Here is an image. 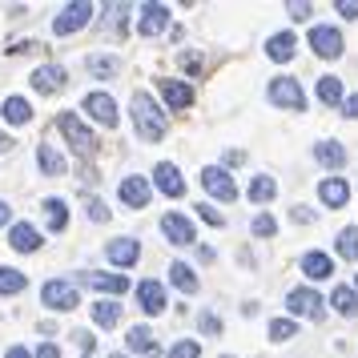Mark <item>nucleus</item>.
Masks as SVG:
<instances>
[{
	"label": "nucleus",
	"mask_w": 358,
	"mask_h": 358,
	"mask_svg": "<svg viewBox=\"0 0 358 358\" xmlns=\"http://www.w3.org/2000/svg\"><path fill=\"white\" fill-rule=\"evenodd\" d=\"M133 125H137V137L141 141H162L165 137V113L149 93H137L133 97Z\"/></svg>",
	"instance_id": "nucleus-1"
},
{
	"label": "nucleus",
	"mask_w": 358,
	"mask_h": 358,
	"mask_svg": "<svg viewBox=\"0 0 358 358\" xmlns=\"http://www.w3.org/2000/svg\"><path fill=\"white\" fill-rule=\"evenodd\" d=\"M57 125H61V133H65V141L73 149H77V153H81V157H93V153H97V137H93V129H89V125H85L81 117L77 113H61L57 117Z\"/></svg>",
	"instance_id": "nucleus-2"
},
{
	"label": "nucleus",
	"mask_w": 358,
	"mask_h": 358,
	"mask_svg": "<svg viewBox=\"0 0 358 358\" xmlns=\"http://www.w3.org/2000/svg\"><path fill=\"white\" fill-rule=\"evenodd\" d=\"M93 13H97V8H93L89 0H73V4H65V8L52 17V33H57V36L77 33V29H85V24L93 20Z\"/></svg>",
	"instance_id": "nucleus-3"
},
{
	"label": "nucleus",
	"mask_w": 358,
	"mask_h": 358,
	"mask_svg": "<svg viewBox=\"0 0 358 358\" xmlns=\"http://www.w3.org/2000/svg\"><path fill=\"white\" fill-rule=\"evenodd\" d=\"M270 101L278 109H290V113H306V93L294 77H274L270 81Z\"/></svg>",
	"instance_id": "nucleus-4"
},
{
	"label": "nucleus",
	"mask_w": 358,
	"mask_h": 358,
	"mask_svg": "<svg viewBox=\"0 0 358 358\" xmlns=\"http://www.w3.org/2000/svg\"><path fill=\"white\" fill-rule=\"evenodd\" d=\"M322 306H326L322 294L310 290V286H298V290L286 294V310L298 314V318H314V322H318V318H322Z\"/></svg>",
	"instance_id": "nucleus-5"
},
{
	"label": "nucleus",
	"mask_w": 358,
	"mask_h": 358,
	"mask_svg": "<svg viewBox=\"0 0 358 358\" xmlns=\"http://www.w3.org/2000/svg\"><path fill=\"white\" fill-rule=\"evenodd\" d=\"M310 49L318 52L322 61H338L346 45H342L338 29H330V24H314V29H310Z\"/></svg>",
	"instance_id": "nucleus-6"
},
{
	"label": "nucleus",
	"mask_w": 358,
	"mask_h": 358,
	"mask_svg": "<svg viewBox=\"0 0 358 358\" xmlns=\"http://www.w3.org/2000/svg\"><path fill=\"white\" fill-rule=\"evenodd\" d=\"M41 298H45L49 310H77L81 306V294H77V286H69V282H45Z\"/></svg>",
	"instance_id": "nucleus-7"
},
{
	"label": "nucleus",
	"mask_w": 358,
	"mask_h": 358,
	"mask_svg": "<svg viewBox=\"0 0 358 358\" xmlns=\"http://www.w3.org/2000/svg\"><path fill=\"white\" fill-rule=\"evenodd\" d=\"M85 113L93 117L97 125L113 129L117 125V101L109 97V93H85Z\"/></svg>",
	"instance_id": "nucleus-8"
},
{
	"label": "nucleus",
	"mask_w": 358,
	"mask_h": 358,
	"mask_svg": "<svg viewBox=\"0 0 358 358\" xmlns=\"http://www.w3.org/2000/svg\"><path fill=\"white\" fill-rule=\"evenodd\" d=\"M201 185H206L217 201H234V197H238L234 178H229L226 169H217V165H206V169H201Z\"/></svg>",
	"instance_id": "nucleus-9"
},
{
	"label": "nucleus",
	"mask_w": 358,
	"mask_h": 358,
	"mask_svg": "<svg viewBox=\"0 0 358 358\" xmlns=\"http://www.w3.org/2000/svg\"><path fill=\"white\" fill-rule=\"evenodd\" d=\"M162 234L173 245H194L197 242V229H194V222H189L185 213H165L162 217Z\"/></svg>",
	"instance_id": "nucleus-10"
},
{
	"label": "nucleus",
	"mask_w": 358,
	"mask_h": 358,
	"mask_svg": "<svg viewBox=\"0 0 358 358\" xmlns=\"http://www.w3.org/2000/svg\"><path fill=\"white\" fill-rule=\"evenodd\" d=\"M165 24H169V8H165V4H141L137 33L141 36H157V33H165Z\"/></svg>",
	"instance_id": "nucleus-11"
},
{
	"label": "nucleus",
	"mask_w": 358,
	"mask_h": 358,
	"mask_svg": "<svg viewBox=\"0 0 358 358\" xmlns=\"http://www.w3.org/2000/svg\"><path fill=\"white\" fill-rule=\"evenodd\" d=\"M153 181H157V189H162L165 197H181L185 194V181H181V173H178V165L173 162L153 165Z\"/></svg>",
	"instance_id": "nucleus-12"
},
{
	"label": "nucleus",
	"mask_w": 358,
	"mask_h": 358,
	"mask_svg": "<svg viewBox=\"0 0 358 358\" xmlns=\"http://www.w3.org/2000/svg\"><path fill=\"white\" fill-rule=\"evenodd\" d=\"M85 282H89L93 290L117 294V298H121V294L129 290V278H125V274H109V270H89V274H85Z\"/></svg>",
	"instance_id": "nucleus-13"
},
{
	"label": "nucleus",
	"mask_w": 358,
	"mask_h": 358,
	"mask_svg": "<svg viewBox=\"0 0 358 358\" xmlns=\"http://www.w3.org/2000/svg\"><path fill=\"white\" fill-rule=\"evenodd\" d=\"M137 302H141L145 314H162L165 310V286L162 282H153V278H145V282L137 286Z\"/></svg>",
	"instance_id": "nucleus-14"
},
{
	"label": "nucleus",
	"mask_w": 358,
	"mask_h": 358,
	"mask_svg": "<svg viewBox=\"0 0 358 358\" xmlns=\"http://www.w3.org/2000/svg\"><path fill=\"white\" fill-rule=\"evenodd\" d=\"M65 81L69 77H65V69L61 65H41L33 73V89L36 93H57V89H65Z\"/></svg>",
	"instance_id": "nucleus-15"
},
{
	"label": "nucleus",
	"mask_w": 358,
	"mask_h": 358,
	"mask_svg": "<svg viewBox=\"0 0 358 358\" xmlns=\"http://www.w3.org/2000/svg\"><path fill=\"white\" fill-rule=\"evenodd\" d=\"M162 97L169 101L173 113H185V109L194 105V89H189L185 81H162Z\"/></svg>",
	"instance_id": "nucleus-16"
},
{
	"label": "nucleus",
	"mask_w": 358,
	"mask_h": 358,
	"mask_svg": "<svg viewBox=\"0 0 358 358\" xmlns=\"http://www.w3.org/2000/svg\"><path fill=\"white\" fill-rule=\"evenodd\" d=\"M117 194H121V201H125L129 210H141L149 201V181L145 178H121V189H117Z\"/></svg>",
	"instance_id": "nucleus-17"
},
{
	"label": "nucleus",
	"mask_w": 358,
	"mask_h": 358,
	"mask_svg": "<svg viewBox=\"0 0 358 358\" xmlns=\"http://www.w3.org/2000/svg\"><path fill=\"white\" fill-rule=\"evenodd\" d=\"M318 197H322V206H330V210H342V206L350 201V185L342 178H326L322 185H318Z\"/></svg>",
	"instance_id": "nucleus-18"
},
{
	"label": "nucleus",
	"mask_w": 358,
	"mask_h": 358,
	"mask_svg": "<svg viewBox=\"0 0 358 358\" xmlns=\"http://www.w3.org/2000/svg\"><path fill=\"white\" fill-rule=\"evenodd\" d=\"M302 274H306L310 282H322V278L334 274V262L326 258L322 250H310V254H302Z\"/></svg>",
	"instance_id": "nucleus-19"
},
{
	"label": "nucleus",
	"mask_w": 358,
	"mask_h": 358,
	"mask_svg": "<svg viewBox=\"0 0 358 358\" xmlns=\"http://www.w3.org/2000/svg\"><path fill=\"white\" fill-rule=\"evenodd\" d=\"M129 350L141 358H162V350H157V338H153V330L149 326H133L129 330Z\"/></svg>",
	"instance_id": "nucleus-20"
},
{
	"label": "nucleus",
	"mask_w": 358,
	"mask_h": 358,
	"mask_svg": "<svg viewBox=\"0 0 358 358\" xmlns=\"http://www.w3.org/2000/svg\"><path fill=\"white\" fill-rule=\"evenodd\" d=\"M8 242H13V250H17V254H36V250H41V234H36L29 222H17V226H13V234H8Z\"/></svg>",
	"instance_id": "nucleus-21"
},
{
	"label": "nucleus",
	"mask_w": 358,
	"mask_h": 358,
	"mask_svg": "<svg viewBox=\"0 0 358 358\" xmlns=\"http://www.w3.org/2000/svg\"><path fill=\"white\" fill-rule=\"evenodd\" d=\"M294 52H298V36L294 33H274L266 41V57L270 61H294Z\"/></svg>",
	"instance_id": "nucleus-22"
},
{
	"label": "nucleus",
	"mask_w": 358,
	"mask_h": 358,
	"mask_svg": "<svg viewBox=\"0 0 358 358\" xmlns=\"http://www.w3.org/2000/svg\"><path fill=\"white\" fill-rule=\"evenodd\" d=\"M36 162H41V173H45V178H61V173L69 169L65 157H61L52 145H36Z\"/></svg>",
	"instance_id": "nucleus-23"
},
{
	"label": "nucleus",
	"mask_w": 358,
	"mask_h": 358,
	"mask_svg": "<svg viewBox=\"0 0 358 358\" xmlns=\"http://www.w3.org/2000/svg\"><path fill=\"white\" fill-rule=\"evenodd\" d=\"M137 258H141V245L133 242V238H117V242H109V262H117V266H133Z\"/></svg>",
	"instance_id": "nucleus-24"
},
{
	"label": "nucleus",
	"mask_w": 358,
	"mask_h": 358,
	"mask_svg": "<svg viewBox=\"0 0 358 358\" xmlns=\"http://www.w3.org/2000/svg\"><path fill=\"white\" fill-rule=\"evenodd\" d=\"M0 113H4V121H8V125H29V121H33V105H29L24 97H8Z\"/></svg>",
	"instance_id": "nucleus-25"
},
{
	"label": "nucleus",
	"mask_w": 358,
	"mask_h": 358,
	"mask_svg": "<svg viewBox=\"0 0 358 358\" xmlns=\"http://www.w3.org/2000/svg\"><path fill=\"white\" fill-rule=\"evenodd\" d=\"M314 157H318L326 169H342V165H346V149H342L338 141H318V145H314Z\"/></svg>",
	"instance_id": "nucleus-26"
},
{
	"label": "nucleus",
	"mask_w": 358,
	"mask_h": 358,
	"mask_svg": "<svg viewBox=\"0 0 358 358\" xmlns=\"http://www.w3.org/2000/svg\"><path fill=\"white\" fill-rule=\"evenodd\" d=\"M330 306L338 310L342 318H355L358 314V290L355 286H338V290L330 294Z\"/></svg>",
	"instance_id": "nucleus-27"
},
{
	"label": "nucleus",
	"mask_w": 358,
	"mask_h": 358,
	"mask_svg": "<svg viewBox=\"0 0 358 358\" xmlns=\"http://www.w3.org/2000/svg\"><path fill=\"white\" fill-rule=\"evenodd\" d=\"M169 282H173L181 294H197V274L185 262H173V266H169Z\"/></svg>",
	"instance_id": "nucleus-28"
},
{
	"label": "nucleus",
	"mask_w": 358,
	"mask_h": 358,
	"mask_svg": "<svg viewBox=\"0 0 358 358\" xmlns=\"http://www.w3.org/2000/svg\"><path fill=\"white\" fill-rule=\"evenodd\" d=\"M93 322H97V326H117V322H121V302H113V298L93 302Z\"/></svg>",
	"instance_id": "nucleus-29"
},
{
	"label": "nucleus",
	"mask_w": 358,
	"mask_h": 358,
	"mask_svg": "<svg viewBox=\"0 0 358 358\" xmlns=\"http://www.w3.org/2000/svg\"><path fill=\"white\" fill-rule=\"evenodd\" d=\"M45 213H49V229L52 234H61V229L69 226V206L61 201V197H49V201H45Z\"/></svg>",
	"instance_id": "nucleus-30"
},
{
	"label": "nucleus",
	"mask_w": 358,
	"mask_h": 358,
	"mask_svg": "<svg viewBox=\"0 0 358 358\" xmlns=\"http://www.w3.org/2000/svg\"><path fill=\"white\" fill-rule=\"evenodd\" d=\"M29 286V274H20L13 266H0V294H20Z\"/></svg>",
	"instance_id": "nucleus-31"
},
{
	"label": "nucleus",
	"mask_w": 358,
	"mask_h": 358,
	"mask_svg": "<svg viewBox=\"0 0 358 358\" xmlns=\"http://www.w3.org/2000/svg\"><path fill=\"white\" fill-rule=\"evenodd\" d=\"M334 250H338V258H346V262H355L358 258V226H346L338 234V245H334Z\"/></svg>",
	"instance_id": "nucleus-32"
},
{
	"label": "nucleus",
	"mask_w": 358,
	"mask_h": 358,
	"mask_svg": "<svg viewBox=\"0 0 358 358\" xmlns=\"http://www.w3.org/2000/svg\"><path fill=\"white\" fill-rule=\"evenodd\" d=\"M89 73L101 77V81H109V77L121 73V61H117V57H89Z\"/></svg>",
	"instance_id": "nucleus-33"
},
{
	"label": "nucleus",
	"mask_w": 358,
	"mask_h": 358,
	"mask_svg": "<svg viewBox=\"0 0 358 358\" xmlns=\"http://www.w3.org/2000/svg\"><path fill=\"white\" fill-rule=\"evenodd\" d=\"M318 101H322V105H342V81L338 77H322V81H318Z\"/></svg>",
	"instance_id": "nucleus-34"
},
{
	"label": "nucleus",
	"mask_w": 358,
	"mask_h": 358,
	"mask_svg": "<svg viewBox=\"0 0 358 358\" xmlns=\"http://www.w3.org/2000/svg\"><path fill=\"white\" fill-rule=\"evenodd\" d=\"M274 194H278V181L274 178H254V181H250V201H258V206H262V201H270Z\"/></svg>",
	"instance_id": "nucleus-35"
},
{
	"label": "nucleus",
	"mask_w": 358,
	"mask_h": 358,
	"mask_svg": "<svg viewBox=\"0 0 358 358\" xmlns=\"http://www.w3.org/2000/svg\"><path fill=\"white\" fill-rule=\"evenodd\" d=\"M294 334H298V322H294V318H274V322H270V338L274 342H290Z\"/></svg>",
	"instance_id": "nucleus-36"
},
{
	"label": "nucleus",
	"mask_w": 358,
	"mask_h": 358,
	"mask_svg": "<svg viewBox=\"0 0 358 358\" xmlns=\"http://www.w3.org/2000/svg\"><path fill=\"white\" fill-rule=\"evenodd\" d=\"M250 229H254V238H274V234H278V222L270 217V213H258Z\"/></svg>",
	"instance_id": "nucleus-37"
},
{
	"label": "nucleus",
	"mask_w": 358,
	"mask_h": 358,
	"mask_svg": "<svg viewBox=\"0 0 358 358\" xmlns=\"http://www.w3.org/2000/svg\"><path fill=\"white\" fill-rule=\"evenodd\" d=\"M169 358H201V346H197L194 338H181V342H173Z\"/></svg>",
	"instance_id": "nucleus-38"
},
{
	"label": "nucleus",
	"mask_w": 358,
	"mask_h": 358,
	"mask_svg": "<svg viewBox=\"0 0 358 358\" xmlns=\"http://www.w3.org/2000/svg\"><path fill=\"white\" fill-rule=\"evenodd\" d=\"M85 213H89V217H93V222H97V226H105V222H109V206H105V201H101V197H93V201H89V206H85Z\"/></svg>",
	"instance_id": "nucleus-39"
},
{
	"label": "nucleus",
	"mask_w": 358,
	"mask_h": 358,
	"mask_svg": "<svg viewBox=\"0 0 358 358\" xmlns=\"http://www.w3.org/2000/svg\"><path fill=\"white\" fill-rule=\"evenodd\" d=\"M197 213H201V222H210V226H226V217H222V213L213 210V206H206V201L197 206Z\"/></svg>",
	"instance_id": "nucleus-40"
},
{
	"label": "nucleus",
	"mask_w": 358,
	"mask_h": 358,
	"mask_svg": "<svg viewBox=\"0 0 358 358\" xmlns=\"http://www.w3.org/2000/svg\"><path fill=\"white\" fill-rule=\"evenodd\" d=\"M201 334H222V318H217V314H201Z\"/></svg>",
	"instance_id": "nucleus-41"
},
{
	"label": "nucleus",
	"mask_w": 358,
	"mask_h": 358,
	"mask_svg": "<svg viewBox=\"0 0 358 358\" xmlns=\"http://www.w3.org/2000/svg\"><path fill=\"white\" fill-rule=\"evenodd\" d=\"M286 13H290L294 20H306L314 8H310V4H298V0H290V4H286Z\"/></svg>",
	"instance_id": "nucleus-42"
},
{
	"label": "nucleus",
	"mask_w": 358,
	"mask_h": 358,
	"mask_svg": "<svg viewBox=\"0 0 358 358\" xmlns=\"http://www.w3.org/2000/svg\"><path fill=\"white\" fill-rule=\"evenodd\" d=\"M334 8H338L342 17H350V20H358V0H338V4H334Z\"/></svg>",
	"instance_id": "nucleus-43"
},
{
	"label": "nucleus",
	"mask_w": 358,
	"mask_h": 358,
	"mask_svg": "<svg viewBox=\"0 0 358 358\" xmlns=\"http://www.w3.org/2000/svg\"><path fill=\"white\" fill-rule=\"evenodd\" d=\"M36 358H61V346H57V342H45V346L36 350Z\"/></svg>",
	"instance_id": "nucleus-44"
},
{
	"label": "nucleus",
	"mask_w": 358,
	"mask_h": 358,
	"mask_svg": "<svg viewBox=\"0 0 358 358\" xmlns=\"http://www.w3.org/2000/svg\"><path fill=\"white\" fill-rule=\"evenodd\" d=\"M342 113H346V117H355V121H358V93H355V97H346V101H342Z\"/></svg>",
	"instance_id": "nucleus-45"
},
{
	"label": "nucleus",
	"mask_w": 358,
	"mask_h": 358,
	"mask_svg": "<svg viewBox=\"0 0 358 358\" xmlns=\"http://www.w3.org/2000/svg\"><path fill=\"white\" fill-rule=\"evenodd\" d=\"M290 217H294V222H302V226H306V222L314 217V213H310L306 206H294V213H290Z\"/></svg>",
	"instance_id": "nucleus-46"
},
{
	"label": "nucleus",
	"mask_w": 358,
	"mask_h": 358,
	"mask_svg": "<svg viewBox=\"0 0 358 358\" xmlns=\"http://www.w3.org/2000/svg\"><path fill=\"white\" fill-rule=\"evenodd\" d=\"M4 358H33V355H29L24 346H8V355H4Z\"/></svg>",
	"instance_id": "nucleus-47"
},
{
	"label": "nucleus",
	"mask_w": 358,
	"mask_h": 358,
	"mask_svg": "<svg viewBox=\"0 0 358 358\" xmlns=\"http://www.w3.org/2000/svg\"><path fill=\"white\" fill-rule=\"evenodd\" d=\"M8 217H13L8 213V201H0V226H8Z\"/></svg>",
	"instance_id": "nucleus-48"
},
{
	"label": "nucleus",
	"mask_w": 358,
	"mask_h": 358,
	"mask_svg": "<svg viewBox=\"0 0 358 358\" xmlns=\"http://www.w3.org/2000/svg\"><path fill=\"white\" fill-rule=\"evenodd\" d=\"M13 145H17V141H13L8 133H0V149H13Z\"/></svg>",
	"instance_id": "nucleus-49"
},
{
	"label": "nucleus",
	"mask_w": 358,
	"mask_h": 358,
	"mask_svg": "<svg viewBox=\"0 0 358 358\" xmlns=\"http://www.w3.org/2000/svg\"><path fill=\"white\" fill-rule=\"evenodd\" d=\"M109 358H129V355H121V350H113V355H109Z\"/></svg>",
	"instance_id": "nucleus-50"
},
{
	"label": "nucleus",
	"mask_w": 358,
	"mask_h": 358,
	"mask_svg": "<svg viewBox=\"0 0 358 358\" xmlns=\"http://www.w3.org/2000/svg\"><path fill=\"white\" fill-rule=\"evenodd\" d=\"M355 290H358V274H355Z\"/></svg>",
	"instance_id": "nucleus-51"
},
{
	"label": "nucleus",
	"mask_w": 358,
	"mask_h": 358,
	"mask_svg": "<svg viewBox=\"0 0 358 358\" xmlns=\"http://www.w3.org/2000/svg\"><path fill=\"white\" fill-rule=\"evenodd\" d=\"M222 358H234V355H222Z\"/></svg>",
	"instance_id": "nucleus-52"
},
{
	"label": "nucleus",
	"mask_w": 358,
	"mask_h": 358,
	"mask_svg": "<svg viewBox=\"0 0 358 358\" xmlns=\"http://www.w3.org/2000/svg\"><path fill=\"white\" fill-rule=\"evenodd\" d=\"M85 358H93V355H85Z\"/></svg>",
	"instance_id": "nucleus-53"
}]
</instances>
